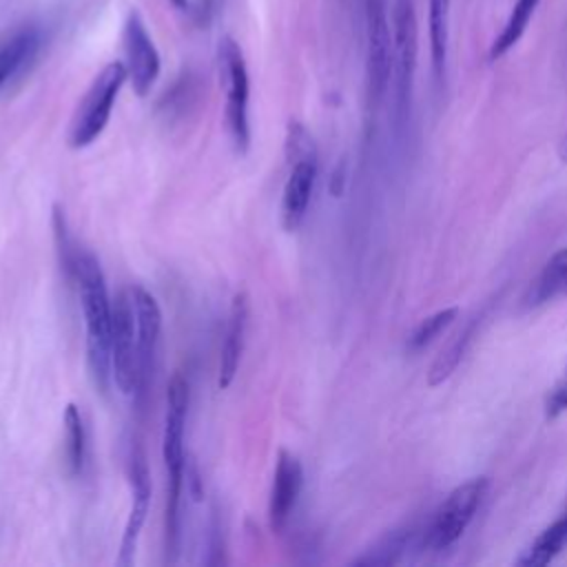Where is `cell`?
Instances as JSON below:
<instances>
[{"mask_svg":"<svg viewBox=\"0 0 567 567\" xmlns=\"http://www.w3.org/2000/svg\"><path fill=\"white\" fill-rule=\"evenodd\" d=\"M66 272L73 277L80 295V306L84 315L86 330V361L93 383L100 392H106L111 372V319H113V297L109 295L104 272L100 261L82 248H73L66 264Z\"/></svg>","mask_w":567,"mask_h":567,"instance_id":"cell-1","label":"cell"},{"mask_svg":"<svg viewBox=\"0 0 567 567\" xmlns=\"http://www.w3.org/2000/svg\"><path fill=\"white\" fill-rule=\"evenodd\" d=\"M188 381L182 372H175L166 390V419L162 434V458L166 467V516H164V536H166V560L173 563L179 545V505L184 492V432H186V412H188Z\"/></svg>","mask_w":567,"mask_h":567,"instance_id":"cell-2","label":"cell"},{"mask_svg":"<svg viewBox=\"0 0 567 567\" xmlns=\"http://www.w3.org/2000/svg\"><path fill=\"white\" fill-rule=\"evenodd\" d=\"M286 155L290 168L281 195V221L286 230H297L308 213L317 182V146L308 128L299 122L288 124Z\"/></svg>","mask_w":567,"mask_h":567,"instance_id":"cell-3","label":"cell"},{"mask_svg":"<svg viewBox=\"0 0 567 567\" xmlns=\"http://www.w3.org/2000/svg\"><path fill=\"white\" fill-rule=\"evenodd\" d=\"M128 80L124 62H109L89 84L86 93L78 102L66 142L71 148H86L93 144L109 124L113 104L120 95L122 84Z\"/></svg>","mask_w":567,"mask_h":567,"instance_id":"cell-4","label":"cell"},{"mask_svg":"<svg viewBox=\"0 0 567 567\" xmlns=\"http://www.w3.org/2000/svg\"><path fill=\"white\" fill-rule=\"evenodd\" d=\"M217 71L219 84L226 95V128L239 153L250 144V124H248V69L239 44L224 35L217 44Z\"/></svg>","mask_w":567,"mask_h":567,"instance_id":"cell-5","label":"cell"},{"mask_svg":"<svg viewBox=\"0 0 567 567\" xmlns=\"http://www.w3.org/2000/svg\"><path fill=\"white\" fill-rule=\"evenodd\" d=\"M485 492H487V478L483 476L470 478L458 487H454L436 509L427 527L425 543L436 551L452 547L472 523Z\"/></svg>","mask_w":567,"mask_h":567,"instance_id":"cell-6","label":"cell"},{"mask_svg":"<svg viewBox=\"0 0 567 567\" xmlns=\"http://www.w3.org/2000/svg\"><path fill=\"white\" fill-rule=\"evenodd\" d=\"M365 71L368 95L379 104L392 78V27L388 0H365Z\"/></svg>","mask_w":567,"mask_h":567,"instance_id":"cell-7","label":"cell"},{"mask_svg":"<svg viewBox=\"0 0 567 567\" xmlns=\"http://www.w3.org/2000/svg\"><path fill=\"white\" fill-rule=\"evenodd\" d=\"M111 372L122 394L137 390V332L131 292L120 290L113 297L111 319Z\"/></svg>","mask_w":567,"mask_h":567,"instance_id":"cell-8","label":"cell"},{"mask_svg":"<svg viewBox=\"0 0 567 567\" xmlns=\"http://www.w3.org/2000/svg\"><path fill=\"white\" fill-rule=\"evenodd\" d=\"M416 27V2L394 0L392 2V75L396 86V104L401 111L408 109L416 69L419 49Z\"/></svg>","mask_w":567,"mask_h":567,"instance_id":"cell-9","label":"cell"},{"mask_svg":"<svg viewBox=\"0 0 567 567\" xmlns=\"http://www.w3.org/2000/svg\"><path fill=\"white\" fill-rule=\"evenodd\" d=\"M122 47H124V66L133 91L144 97L159 75V53L146 31V24L137 11H128L124 29H122Z\"/></svg>","mask_w":567,"mask_h":567,"instance_id":"cell-10","label":"cell"},{"mask_svg":"<svg viewBox=\"0 0 567 567\" xmlns=\"http://www.w3.org/2000/svg\"><path fill=\"white\" fill-rule=\"evenodd\" d=\"M128 481H131V509L124 523L122 540H120V554L117 565L128 567L135 563V551L140 545V536L148 516L151 507V472L144 461V454L140 450H133L128 461Z\"/></svg>","mask_w":567,"mask_h":567,"instance_id":"cell-11","label":"cell"},{"mask_svg":"<svg viewBox=\"0 0 567 567\" xmlns=\"http://www.w3.org/2000/svg\"><path fill=\"white\" fill-rule=\"evenodd\" d=\"M131 301L135 312V332H137V394L146 392V385L153 374L155 352L162 334V310L157 299L142 286H131Z\"/></svg>","mask_w":567,"mask_h":567,"instance_id":"cell-12","label":"cell"},{"mask_svg":"<svg viewBox=\"0 0 567 567\" xmlns=\"http://www.w3.org/2000/svg\"><path fill=\"white\" fill-rule=\"evenodd\" d=\"M303 485V470L295 454L279 450L272 485H270V498H268V520L275 532H281L297 505L299 492Z\"/></svg>","mask_w":567,"mask_h":567,"instance_id":"cell-13","label":"cell"},{"mask_svg":"<svg viewBox=\"0 0 567 567\" xmlns=\"http://www.w3.org/2000/svg\"><path fill=\"white\" fill-rule=\"evenodd\" d=\"M246 326H248V297L244 292H237L230 301L228 310V323L224 332V343L219 350V374H217V385L224 390L233 383L241 352H244V341H246Z\"/></svg>","mask_w":567,"mask_h":567,"instance_id":"cell-14","label":"cell"},{"mask_svg":"<svg viewBox=\"0 0 567 567\" xmlns=\"http://www.w3.org/2000/svg\"><path fill=\"white\" fill-rule=\"evenodd\" d=\"M450 2L452 0H427V27H430V58L436 82L443 80L447 66L450 47Z\"/></svg>","mask_w":567,"mask_h":567,"instance_id":"cell-15","label":"cell"},{"mask_svg":"<svg viewBox=\"0 0 567 567\" xmlns=\"http://www.w3.org/2000/svg\"><path fill=\"white\" fill-rule=\"evenodd\" d=\"M567 545V514H563L556 523L543 529L536 540L518 556V565L525 567H540L551 563Z\"/></svg>","mask_w":567,"mask_h":567,"instance_id":"cell-16","label":"cell"},{"mask_svg":"<svg viewBox=\"0 0 567 567\" xmlns=\"http://www.w3.org/2000/svg\"><path fill=\"white\" fill-rule=\"evenodd\" d=\"M38 44L40 33L33 27L13 33L4 44H0V86L33 58Z\"/></svg>","mask_w":567,"mask_h":567,"instance_id":"cell-17","label":"cell"},{"mask_svg":"<svg viewBox=\"0 0 567 567\" xmlns=\"http://www.w3.org/2000/svg\"><path fill=\"white\" fill-rule=\"evenodd\" d=\"M558 297H567V248L549 257L529 292V303H545Z\"/></svg>","mask_w":567,"mask_h":567,"instance_id":"cell-18","label":"cell"},{"mask_svg":"<svg viewBox=\"0 0 567 567\" xmlns=\"http://www.w3.org/2000/svg\"><path fill=\"white\" fill-rule=\"evenodd\" d=\"M540 0H516L501 33L494 38L492 47H489V60H498L503 58L514 44H518V40L523 38L536 7Z\"/></svg>","mask_w":567,"mask_h":567,"instance_id":"cell-19","label":"cell"},{"mask_svg":"<svg viewBox=\"0 0 567 567\" xmlns=\"http://www.w3.org/2000/svg\"><path fill=\"white\" fill-rule=\"evenodd\" d=\"M64 432H66V465L73 476H78L84 467L86 454V434L78 405L69 403L64 410Z\"/></svg>","mask_w":567,"mask_h":567,"instance_id":"cell-20","label":"cell"},{"mask_svg":"<svg viewBox=\"0 0 567 567\" xmlns=\"http://www.w3.org/2000/svg\"><path fill=\"white\" fill-rule=\"evenodd\" d=\"M410 534H412L410 529H399V532L388 534L372 549H368L361 558H357L354 565H392V563H396L410 540Z\"/></svg>","mask_w":567,"mask_h":567,"instance_id":"cell-21","label":"cell"},{"mask_svg":"<svg viewBox=\"0 0 567 567\" xmlns=\"http://www.w3.org/2000/svg\"><path fill=\"white\" fill-rule=\"evenodd\" d=\"M458 317V308H445V310H439L434 315H430L427 319H423L414 332L410 334L408 339V346L410 350H421L425 348L427 343H432L447 326L454 323V319Z\"/></svg>","mask_w":567,"mask_h":567,"instance_id":"cell-22","label":"cell"},{"mask_svg":"<svg viewBox=\"0 0 567 567\" xmlns=\"http://www.w3.org/2000/svg\"><path fill=\"white\" fill-rule=\"evenodd\" d=\"M467 332L465 334H461L439 359H436V363L432 365V370H430V385H436V383H441V381H445L450 374H452V370L456 368V363L461 361V357H463V348H465V343H467Z\"/></svg>","mask_w":567,"mask_h":567,"instance_id":"cell-23","label":"cell"},{"mask_svg":"<svg viewBox=\"0 0 567 567\" xmlns=\"http://www.w3.org/2000/svg\"><path fill=\"white\" fill-rule=\"evenodd\" d=\"M545 412H547V419H556L560 416L563 412H567V372L565 377L554 385V390L549 392L547 401H545Z\"/></svg>","mask_w":567,"mask_h":567,"instance_id":"cell-24","label":"cell"},{"mask_svg":"<svg viewBox=\"0 0 567 567\" xmlns=\"http://www.w3.org/2000/svg\"><path fill=\"white\" fill-rule=\"evenodd\" d=\"M213 11H215V0H197L195 16H197V22H199V24H208Z\"/></svg>","mask_w":567,"mask_h":567,"instance_id":"cell-25","label":"cell"},{"mask_svg":"<svg viewBox=\"0 0 567 567\" xmlns=\"http://www.w3.org/2000/svg\"><path fill=\"white\" fill-rule=\"evenodd\" d=\"M175 7H179V9H186L188 7V0H171Z\"/></svg>","mask_w":567,"mask_h":567,"instance_id":"cell-26","label":"cell"}]
</instances>
